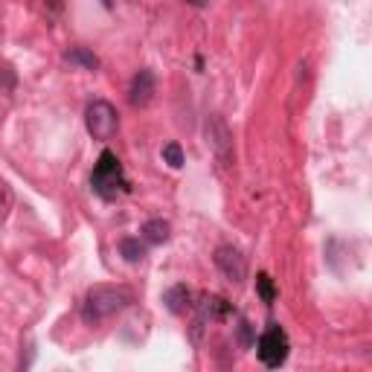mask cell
I'll return each instance as SVG.
<instances>
[{"instance_id": "cell-1", "label": "cell", "mask_w": 372, "mask_h": 372, "mask_svg": "<svg viewBox=\"0 0 372 372\" xmlns=\"http://www.w3.org/2000/svg\"><path fill=\"white\" fill-rule=\"evenodd\" d=\"M131 303H134V291L126 285H94L82 303V320L87 326H99L122 314Z\"/></svg>"}, {"instance_id": "cell-2", "label": "cell", "mask_w": 372, "mask_h": 372, "mask_svg": "<svg viewBox=\"0 0 372 372\" xmlns=\"http://www.w3.org/2000/svg\"><path fill=\"white\" fill-rule=\"evenodd\" d=\"M91 189L99 195L102 201H114L117 195L122 192H128L131 184L126 178V172H122V163H119V157L114 151L105 149L99 154V161L94 166V174H91Z\"/></svg>"}, {"instance_id": "cell-3", "label": "cell", "mask_w": 372, "mask_h": 372, "mask_svg": "<svg viewBox=\"0 0 372 372\" xmlns=\"http://www.w3.org/2000/svg\"><path fill=\"white\" fill-rule=\"evenodd\" d=\"M253 343H256L259 361L268 369H279L291 355V341H288L285 329H282L279 323H268V329H265L259 334V341H253Z\"/></svg>"}, {"instance_id": "cell-4", "label": "cell", "mask_w": 372, "mask_h": 372, "mask_svg": "<svg viewBox=\"0 0 372 372\" xmlns=\"http://www.w3.org/2000/svg\"><path fill=\"white\" fill-rule=\"evenodd\" d=\"M84 126H87V134L94 140H111L119 128V114L117 108L108 102V99H94L91 105L84 108Z\"/></svg>"}, {"instance_id": "cell-5", "label": "cell", "mask_w": 372, "mask_h": 372, "mask_svg": "<svg viewBox=\"0 0 372 372\" xmlns=\"http://www.w3.org/2000/svg\"><path fill=\"white\" fill-rule=\"evenodd\" d=\"M207 143L212 149V154H216V161L221 166H233L236 161V151H233V131H230V126L224 122V117L212 114L207 119Z\"/></svg>"}, {"instance_id": "cell-6", "label": "cell", "mask_w": 372, "mask_h": 372, "mask_svg": "<svg viewBox=\"0 0 372 372\" xmlns=\"http://www.w3.org/2000/svg\"><path fill=\"white\" fill-rule=\"evenodd\" d=\"M230 314H233V306H230L224 297H204L198 303V317H195V323H192V338L201 341V329H207V323L224 320Z\"/></svg>"}, {"instance_id": "cell-7", "label": "cell", "mask_w": 372, "mask_h": 372, "mask_svg": "<svg viewBox=\"0 0 372 372\" xmlns=\"http://www.w3.org/2000/svg\"><path fill=\"white\" fill-rule=\"evenodd\" d=\"M212 259H216V268L224 274V279H230L233 285H241L247 276V262L233 244H221Z\"/></svg>"}, {"instance_id": "cell-8", "label": "cell", "mask_w": 372, "mask_h": 372, "mask_svg": "<svg viewBox=\"0 0 372 372\" xmlns=\"http://www.w3.org/2000/svg\"><path fill=\"white\" fill-rule=\"evenodd\" d=\"M154 91H157V79L151 70H140V73L131 79V87H128V102L134 108H146L154 99Z\"/></svg>"}, {"instance_id": "cell-9", "label": "cell", "mask_w": 372, "mask_h": 372, "mask_svg": "<svg viewBox=\"0 0 372 372\" xmlns=\"http://www.w3.org/2000/svg\"><path fill=\"white\" fill-rule=\"evenodd\" d=\"M169 236H172V227L163 218H149L140 227V239L146 244H163V241H169Z\"/></svg>"}, {"instance_id": "cell-10", "label": "cell", "mask_w": 372, "mask_h": 372, "mask_svg": "<svg viewBox=\"0 0 372 372\" xmlns=\"http://www.w3.org/2000/svg\"><path fill=\"white\" fill-rule=\"evenodd\" d=\"M189 299H192V291L181 282V285H172V288L163 294V306H166L172 314H184V311L192 306Z\"/></svg>"}, {"instance_id": "cell-11", "label": "cell", "mask_w": 372, "mask_h": 372, "mask_svg": "<svg viewBox=\"0 0 372 372\" xmlns=\"http://www.w3.org/2000/svg\"><path fill=\"white\" fill-rule=\"evenodd\" d=\"M64 61L70 67H82V70H99V59L94 56L87 47H70L64 50Z\"/></svg>"}, {"instance_id": "cell-12", "label": "cell", "mask_w": 372, "mask_h": 372, "mask_svg": "<svg viewBox=\"0 0 372 372\" xmlns=\"http://www.w3.org/2000/svg\"><path fill=\"white\" fill-rule=\"evenodd\" d=\"M119 256L126 259L128 265L143 262V259H146V241L137 239V236H126V239L119 241Z\"/></svg>"}, {"instance_id": "cell-13", "label": "cell", "mask_w": 372, "mask_h": 372, "mask_svg": "<svg viewBox=\"0 0 372 372\" xmlns=\"http://www.w3.org/2000/svg\"><path fill=\"white\" fill-rule=\"evenodd\" d=\"M256 291L262 297V303H268V306L276 303V285H274V279L268 274H259L256 276Z\"/></svg>"}, {"instance_id": "cell-14", "label": "cell", "mask_w": 372, "mask_h": 372, "mask_svg": "<svg viewBox=\"0 0 372 372\" xmlns=\"http://www.w3.org/2000/svg\"><path fill=\"white\" fill-rule=\"evenodd\" d=\"M161 154H163V163H169L172 169H181V166L186 163V161H184V149H181L178 143H166Z\"/></svg>"}, {"instance_id": "cell-15", "label": "cell", "mask_w": 372, "mask_h": 372, "mask_svg": "<svg viewBox=\"0 0 372 372\" xmlns=\"http://www.w3.org/2000/svg\"><path fill=\"white\" fill-rule=\"evenodd\" d=\"M236 332H239V343L247 349V346H253V341H256V334H253V326L244 320V317H239V326H236Z\"/></svg>"}, {"instance_id": "cell-16", "label": "cell", "mask_w": 372, "mask_h": 372, "mask_svg": "<svg viewBox=\"0 0 372 372\" xmlns=\"http://www.w3.org/2000/svg\"><path fill=\"white\" fill-rule=\"evenodd\" d=\"M184 3H189V6H195V9H204L209 0H184Z\"/></svg>"}, {"instance_id": "cell-17", "label": "cell", "mask_w": 372, "mask_h": 372, "mask_svg": "<svg viewBox=\"0 0 372 372\" xmlns=\"http://www.w3.org/2000/svg\"><path fill=\"white\" fill-rule=\"evenodd\" d=\"M102 6L105 9H114V0H102Z\"/></svg>"}, {"instance_id": "cell-18", "label": "cell", "mask_w": 372, "mask_h": 372, "mask_svg": "<svg viewBox=\"0 0 372 372\" xmlns=\"http://www.w3.org/2000/svg\"><path fill=\"white\" fill-rule=\"evenodd\" d=\"M0 204H3V192H0Z\"/></svg>"}]
</instances>
